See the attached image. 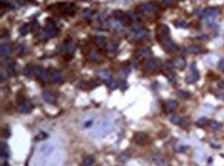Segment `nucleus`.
<instances>
[{"instance_id":"f257e3e1","label":"nucleus","mask_w":224,"mask_h":166,"mask_svg":"<svg viewBox=\"0 0 224 166\" xmlns=\"http://www.w3.org/2000/svg\"><path fill=\"white\" fill-rule=\"evenodd\" d=\"M57 34H58V28L56 27V24L52 20H48L47 25H46L44 29L42 30L38 33L37 37L42 40H48L50 38L55 37Z\"/></svg>"},{"instance_id":"f03ea898","label":"nucleus","mask_w":224,"mask_h":166,"mask_svg":"<svg viewBox=\"0 0 224 166\" xmlns=\"http://www.w3.org/2000/svg\"><path fill=\"white\" fill-rule=\"evenodd\" d=\"M159 41L161 43V45L163 47V49L167 53H175L178 51L177 45L172 41V39L170 37L168 34L159 35Z\"/></svg>"},{"instance_id":"7ed1b4c3","label":"nucleus","mask_w":224,"mask_h":166,"mask_svg":"<svg viewBox=\"0 0 224 166\" xmlns=\"http://www.w3.org/2000/svg\"><path fill=\"white\" fill-rule=\"evenodd\" d=\"M33 75L36 77V79L38 81H40L42 83H44V84H47L50 81H52L51 79V71L44 69V67L42 66H34V73Z\"/></svg>"},{"instance_id":"20e7f679","label":"nucleus","mask_w":224,"mask_h":166,"mask_svg":"<svg viewBox=\"0 0 224 166\" xmlns=\"http://www.w3.org/2000/svg\"><path fill=\"white\" fill-rule=\"evenodd\" d=\"M112 128V123L108 121H101L100 123L98 124L97 128H95L94 131H92V135L93 136H96V137H99V136H102L104 134L108 133Z\"/></svg>"},{"instance_id":"39448f33","label":"nucleus","mask_w":224,"mask_h":166,"mask_svg":"<svg viewBox=\"0 0 224 166\" xmlns=\"http://www.w3.org/2000/svg\"><path fill=\"white\" fill-rule=\"evenodd\" d=\"M158 6L156 3L154 2H148V3H143L138 6V10L144 15H151L154 14L157 10Z\"/></svg>"},{"instance_id":"423d86ee","label":"nucleus","mask_w":224,"mask_h":166,"mask_svg":"<svg viewBox=\"0 0 224 166\" xmlns=\"http://www.w3.org/2000/svg\"><path fill=\"white\" fill-rule=\"evenodd\" d=\"M162 67V63L159 59H149L146 63V69L150 72L157 71Z\"/></svg>"},{"instance_id":"0eeeda50","label":"nucleus","mask_w":224,"mask_h":166,"mask_svg":"<svg viewBox=\"0 0 224 166\" xmlns=\"http://www.w3.org/2000/svg\"><path fill=\"white\" fill-rule=\"evenodd\" d=\"M199 79V75H198V71L196 70V67L195 64H192L190 67V75L186 77V82L188 84H192V83H195L197 79Z\"/></svg>"},{"instance_id":"6e6552de","label":"nucleus","mask_w":224,"mask_h":166,"mask_svg":"<svg viewBox=\"0 0 224 166\" xmlns=\"http://www.w3.org/2000/svg\"><path fill=\"white\" fill-rule=\"evenodd\" d=\"M128 38L132 41L136 42V41H140V40H143L144 38L146 37V35H147V32H146L145 30L143 31H140V32H132L130 31V33H128Z\"/></svg>"},{"instance_id":"1a4fd4ad","label":"nucleus","mask_w":224,"mask_h":166,"mask_svg":"<svg viewBox=\"0 0 224 166\" xmlns=\"http://www.w3.org/2000/svg\"><path fill=\"white\" fill-rule=\"evenodd\" d=\"M147 140H148V136L144 132H138L133 136V141L138 144H145L147 142Z\"/></svg>"},{"instance_id":"9d476101","label":"nucleus","mask_w":224,"mask_h":166,"mask_svg":"<svg viewBox=\"0 0 224 166\" xmlns=\"http://www.w3.org/2000/svg\"><path fill=\"white\" fill-rule=\"evenodd\" d=\"M97 75H98V77L108 85H110L112 82H113L111 73H110L108 70H99V71L97 72Z\"/></svg>"},{"instance_id":"9b49d317","label":"nucleus","mask_w":224,"mask_h":166,"mask_svg":"<svg viewBox=\"0 0 224 166\" xmlns=\"http://www.w3.org/2000/svg\"><path fill=\"white\" fill-rule=\"evenodd\" d=\"M76 51V45L74 41H69L68 43H66V45H64V52L66 53L68 56H70V57L74 56Z\"/></svg>"},{"instance_id":"f8f14e48","label":"nucleus","mask_w":224,"mask_h":166,"mask_svg":"<svg viewBox=\"0 0 224 166\" xmlns=\"http://www.w3.org/2000/svg\"><path fill=\"white\" fill-rule=\"evenodd\" d=\"M51 79L52 82L54 83H61L62 79H63V77H62V73L60 70L57 69H51Z\"/></svg>"},{"instance_id":"ddd939ff","label":"nucleus","mask_w":224,"mask_h":166,"mask_svg":"<svg viewBox=\"0 0 224 166\" xmlns=\"http://www.w3.org/2000/svg\"><path fill=\"white\" fill-rule=\"evenodd\" d=\"M218 15V10L216 8H207L202 13V17L204 19H215V17H217Z\"/></svg>"},{"instance_id":"4468645a","label":"nucleus","mask_w":224,"mask_h":166,"mask_svg":"<svg viewBox=\"0 0 224 166\" xmlns=\"http://www.w3.org/2000/svg\"><path fill=\"white\" fill-rule=\"evenodd\" d=\"M0 154H1V158L2 159H7L10 155V148H8L7 144L4 142V141L1 142V151H0Z\"/></svg>"},{"instance_id":"2eb2a0df","label":"nucleus","mask_w":224,"mask_h":166,"mask_svg":"<svg viewBox=\"0 0 224 166\" xmlns=\"http://www.w3.org/2000/svg\"><path fill=\"white\" fill-rule=\"evenodd\" d=\"M18 110H19V112H21V114H27V112H29L30 110H31V104L27 101L23 102V103L19 104Z\"/></svg>"},{"instance_id":"dca6fc26","label":"nucleus","mask_w":224,"mask_h":166,"mask_svg":"<svg viewBox=\"0 0 224 166\" xmlns=\"http://www.w3.org/2000/svg\"><path fill=\"white\" fill-rule=\"evenodd\" d=\"M0 54L2 57H7L12 54V47L7 43H2L1 47H0Z\"/></svg>"},{"instance_id":"f3484780","label":"nucleus","mask_w":224,"mask_h":166,"mask_svg":"<svg viewBox=\"0 0 224 166\" xmlns=\"http://www.w3.org/2000/svg\"><path fill=\"white\" fill-rule=\"evenodd\" d=\"M42 98H44V101L48 102V103H54L55 102V95L50 91H44V93H42Z\"/></svg>"},{"instance_id":"a211bd4d","label":"nucleus","mask_w":224,"mask_h":166,"mask_svg":"<svg viewBox=\"0 0 224 166\" xmlns=\"http://www.w3.org/2000/svg\"><path fill=\"white\" fill-rule=\"evenodd\" d=\"M164 106L167 112H172V110H174V109H176L178 107V102L174 99H170L165 102Z\"/></svg>"},{"instance_id":"6ab92c4d","label":"nucleus","mask_w":224,"mask_h":166,"mask_svg":"<svg viewBox=\"0 0 224 166\" xmlns=\"http://www.w3.org/2000/svg\"><path fill=\"white\" fill-rule=\"evenodd\" d=\"M5 66H6V71H7L8 75H16V66H15V63L12 62V61L7 60Z\"/></svg>"},{"instance_id":"aec40b11","label":"nucleus","mask_w":224,"mask_h":166,"mask_svg":"<svg viewBox=\"0 0 224 166\" xmlns=\"http://www.w3.org/2000/svg\"><path fill=\"white\" fill-rule=\"evenodd\" d=\"M172 63H174V66L179 68V69H184L186 67V61L184 59H182V58H176L172 61Z\"/></svg>"},{"instance_id":"412c9836","label":"nucleus","mask_w":224,"mask_h":166,"mask_svg":"<svg viewBox=\"0 0 224 166\" xmlns=\"http://www.w3.org/2000/svg\"><path fill=\"white\" fill-rule=\"evenodd\" d=\"M110 26H111V28H113L114 30H117V31H118V30L122 29V27H123V23L116 20V19H113V20H111V22H110Z\"/></svg>"},{"instance_id":"4be33fe9","label":"nucleus","mask_w":224,"mask_h":166,"mask_svg":"<svg viewBox=\"0 0 224 166\" xmlns=\"http://www.w3.org/2000/svg\"><path fill=\"white\" fill-rule=\"evenodd\" d=\"M113 15H114V19H116V20L120 21V22H122V23L125 22V20L127 19L126 16L124 15L122 12H120V10H116V12H114Z\"/></svg>"},{"instance_id":"5701e85b","label":"nucleus","mask_w":224,"mask_h":166,"mask_svg":"<svg viewBox=\"0 0 224 166\" xmlns=\"http://www.w3.org/2000/svg\"><path fill=\"white\" fill-rule=\"evenodd\" d=\"M153 160H154V162H155L158 166H170L167 162L165 161V159L162 158V157L155 156V157H153Z\"/></svg>"},{"instance_id":"b1692460","label":"nucleus","mask_w":224,"mask_h":166,"mask_svg":"<svg viewBox=\"0 0 224 166\" xmlns=\"http://www.w3.org/2000/svg\"><path fill=\"white\" fill-rule=\"evenodd\" d=\"M138 55L140 56V58H144V59H147V58H149L151 56V51L149 50V49H140V51H138Z\"/></svg>"},{"instance_id":"393cba45","label":"nucleus","mask_w":224,"mask_h":166,"mask_svg":"<svg viewBox=\"0 0 224 166\" xmlns=\"http://www.w3.org/2000/svg\"><path fill=\"white\" fill-rule=\"evenodd\" d=\"M31 31V24H25L21 27L20 29V34L22 36H25V35H27L28 33Z\"/></svg>"},{"instance_id":"a878e982","label":"nucleus","mask_w":224,"mask_h":166,"mask_svg":"<svg viewBox=\"0 0 224 166\" xmlns=\"http://www.w3.org/2000/svg\"><path fill=\"white\" fill-rule=\"evenodd\" d=\"M187 51L188 53H191V54H200L202 52V49L199 47H197V45H190V47H187Z\"/></svg>"},{"instance_id":"bb28decb","label":"nucleus","mask_w":224,"mask_h":166,"mask_svg":"<svg viewBox=\"0 0 224 166\" xmlns=\"http://www.w3.org/2000/svg\"><path fill=\"white\" fill-rule=\"evenodd\" d=\"M89 59L92 62H99L100 61V56H99L98 53H96L95 51H92L90 54H89Z\"/></svg>"},{"instance_id":"cd10ccee","label":"nucleus","mask_w":224,"mask_h":166,"mask_svg":"<svg viewBox=\"0 0 224 166\" xmlns=\"http://www.w3.org/2000/svg\"><path fill=\"white\" fill-rule=\"evenodd\" d=\"M82 165L83 166H93L94 165V159L91 156H87L84 158L83 162H82Z\"/></svg>"},{"instance_id":"c85d7f7f","label":"nucleus","mask_w":224,"mask_h":166,"mask_svg":"<svg viewBox=\"0 0 224 166\" xmlns=\"http://www.w3.org/2000/svg\"><path fill=\"white\" fill-rule=\"evenodd\" d=\"M95 41H96V45H98L100 49H103V47H106V38L102 37V36H97V37L95 38Z\"/></svg>"},{"instance_id":"c756f323","label":"nucleus","mask_w":224,"mask_h":166,"mask_svg":"<svg viewBox=\"0 0 224 166\" xmlns=\"http://www.w3.org/2000/svg\"><path fill=\"white\" fill-rule=\"evenodd\" d=\"M144 30V27L142 24H140V23H133L132 25H131L130 27V31H132V32H140V31H143Z\"/></svg>"},{"instance_id":"7c9ffc66","label":"nucleus","mask_w":224,"mask_h":166,"mask_svg":"<svg viewBox=\"0 0 224 166\" xmlns=\"http://www.w3.org/2000/svg\"><path fill=\"white\" fill-rule=\"evenodd\" d=\"M32 73H34V67L30 66V65L26 66V67L24 68V69H23V75H24L25 77H29L30 75H32Z\"/></svg>"},{"instance_id":"2f4dec72","label":"nucleus","mask_w":224,"mask_h":166,"mask_svg":"<svg viewBox=\"0 0 224 166\" xmlns=\"http://www.w3.org/2000/svg\"><path fill=\"white\" fill-rule=\"evenodd\" d=\"M17 52L20 56H24V55H26L28 53V49L24 45H19L17 47Z\"/></svg>"},{"instance_id":"473e14b6","label":"nucleus","mask_w":224,"mask_h":166,"mask_svg":"<svg viewBox=\"0 0 224 166\" xmlns=\"http://www.w3.org/2000/svg\"><path fill=\"white\" fill-rule=\"evenodd\" d=\"M178 96L180 97L181 99H188V98H190L191 94H190L188 91H183V90H181V91H178Z\"/></svg>"},{"instance_id":"72a5a7b5","label":"nucleus","mask_w":224,"mask_h":166,"mask_svg":"<svg viewBox=\"0 0 224 166\" xmlns=\"http://www.w3.org/2000/svg\"><path fill=\"white\" fill-rule=\"evenodd\" d=\"M158 30H159V35L170 34V28H168L166 25H160Z\"/></svg>"},{"instance_id":"f704fd0d","label":"nucleus","mask_w":224,"mask_h":166,"mask_svg":"<svg viewBox=\"0 0 224 166\" xmlns=\"http://www.w3.org/2000/svg\"><path fill=\"white\" fill-rule=\"evenodd\" d=\"M83 16H84V18L86 20H90L92 18V16H93V12L90 8H85L84 12H83Z\"/></svg>"},{"instance_id":"c9c22d12","label":"nucleus","mask_w":224,"mask_h":166,"mask_svg":"<svg viewBox=\"0 0 224 166\" xmlns=\"http://www.w3.org/2000/svg\"><path fill=\"white\" fill-rule=\"evenodd\" d=\"M210 127H211V129H212V130H214V131H217V130H219V129H220L221 125H220V123H218V122L212 121L211 123H210Z\"/></svg>"},{"instance_id":"e433bc0d","label":"nucleus","mask_w":224,"mask_h":166,"mask_svg":"<svg viewBox=\"0 0 224 166\" xmlns=\"http://www.w3.org/2000/svg\"><path fill=\"white\" fill-rule=\"evenodd\" d=\"M170 122H172L174 125H179V124H181L182 119H181L180 117H178V116H172V118H170Z\"/></svg>"},{"instance_id":"4c0bfd02","label":"nucleus","mask_w":224,"mask_h":166,"mask_svg":"<svg viewBox=\"0 0 224 166\" xmlns=\"http://www.w3.org/2000/svg\"><path fill=\"white\" fill-rule=\"evenodd\" d=\"M208 122V120H207V118H204V117H202V118H200L198 121H197V126L198 127H202V126H204L206 125V123Z\"/></svg>"},{"instance_id":"58836bf2","label":"nucleus","mask_w":224,"mask_h":166,"mask_svg":"<svg viewBox=\"0 0 224 166\" xmlns=\"http://www.w3.org/2000/svg\"><path fill=\"white\" fill-rule=\"evenodd\" d=\"M30 24H31V31H34V30L38 29V27H39V24H38V22L36 20L32 21Z\"/></svg>"},{"instance_id":"ea45409f","label":"nucleus","mask_w":224,"mask_h":166,"mask_svg":"<svg viewBox=\"0 0 224 166\" xmlns=\"http://www.w3.org/2000/svg\"><path fill=\"white\" fill-rule=\"evenodd\" d=\"M176 26H177L178 28H187L188 25H187V23L184 22V21H179V22L176 23Z\"/></svg>"},{"instance_id":"a19ab883","label":"nucleus","mask_w":224,"mask_h":166,"mask_svg":"<svg viewBox=\"0 0 224 166\" xmlns=\"http://www.w3.org/2000/svg\"><path fill=\"white\" fill-rule=\"evenodd\" d=\"M46 137H48V134L44 133V132H40V133H38V135L36 136V139H38V140H42V139H44Z\"/></svg>"},{"instance_id":"79ce46f5","label":"nucleus","mask_w":224,"mask_h":166,"mask_svg":"<svg viewBox=\"0 0 224 166\" xmlns=\"http://www.w3.org/2000/svg\"><path fill=\"white\" fill-rule=\"evenodd\" d=\"M120 161H123V162H125L126 160H127L128 158H129V155L128 154H125V153H123V154H121L120 155Z\"/></svg>"},{"instance_id":"37998d69","label":"nucleus","mask_w":224,"mask_h":166,"mask_svg":"<svg viewBox=\"0 0 224 166\" xmlns=\"http://www.w3.org/2000/svg\"><path fill=\"white\" fill-rule=\"evenodd\" d=\"M117 50H118V45H115V43H112V45L108 47V51H110V52H116Z\"/></svg>"},{"instance_id":"c03bdc74","label":"nucleus","mask_w":224,"mask_h":166,"mask_svg":"<svg viewBox=\"0 0 224 166\" xmlns=\"http://www.w3.org/2000/svg\"><path fill=\"white\" fill-rule=\"evenodd\" d=\"M108 87H110V89H111V90H115L117 87H118V84H117L116 82H114V81H113L111 84L108 85Z\"/></svg>"},{"instance_id":"a18cd8bd","label":"nucleus","mask_w":224,"mask_h":166,"mask_svg":"<svg viewBox=\"0 0 224 166\" xmlns=\"http://www.w3.org/2000/svg\"><path fill=\"white\" fill-rule=\"evenodd\" d=\"M218 66H219V69L220 70H224V59L220 60V61H219V65H218Z\"/></svg>"},{"instance_id":"49530a36","label":"nucleus","mask_w":224,"mask_h":166,"mask_svg":"<svg viewBox=\"0 0 224 166\" xmlns=\"http://www.w3.org/2000/svg\"><path fill=\"white\" fill-rule=\"evenodd\" d=\"M3 136L6 137V138L10 136V130H8V129H6V130H3Z\"/></svg>"},{"instance_id":"de8ad7c7","label":"nucleus","mask_w":224,"mask_h":166,"mask_svg":"<svg viewBox=\"0 0 224 166\" xmlns=\"http://www.w3.org/2000/svg\"><path fill=\"white\" fill-rule=\"evenodd\" d=\"M162 2L164 3L165 5H170L172 3V0H162Z\"/></svg>"},{"instance_id":"09e8293b","label":"nucleus","mask_w":224,"mask_h":166,"mask_svg":"<svg viewBox=\"0 0 224 166\" xmlns=\"http://www.w3.org/2000/svg\"><path fill=\"white\" fill-rule=\"evenodd\" d=\"M4 4H7V0H1V6H4Z\"/></svg>"},{"instance_id":"8fccbe9b","label":"nucleus","mask_w":224,"mask_h":166,"mask_svg":"<svg viewBox=\"0 0 224 166\" xmlns=\"http://www.w3.org/2000/svg\"><path fill=\"white\" fill-rule=\"evenodd\" d=\"M218 87H219V88H224V83H218Z\"/></svg>"},{"instance_id":"3c124183","label":"nucleus","mask_w":224,"mask_h":166,"mask_svg":"<svg viewBox=\"0 0 224 166\" xmlns=\"http://www.w3.org/2000/svg\"><path fill=\"white\" fill-rule=\"evenodd\" d=\"M91 123H92V122H89V123H86V124H85V127H89V126H90V124H91Z\"/></svg>"}]
</instances>
